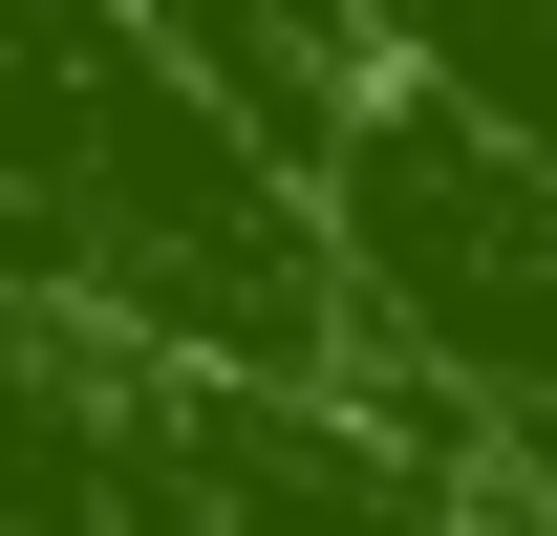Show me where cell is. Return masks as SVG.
<instances>
[{
  "label": "cell",
  "instance_id": "6da1fadb",
  "mask_svg": "<svg viewBox=\"0 0 557 536\" xmlns=\"http://www.w3.org/2000/svg\"><path fill=\"white\" fill-rule=\"evenodd\" d=\"M300 194H322V258H364V301H386L472 407L557 429V172L493 130V108H450V86L386 44Z\"/></svg>",
  "mask_w": 557,
  "mask_h": 536
}]
</instances>
